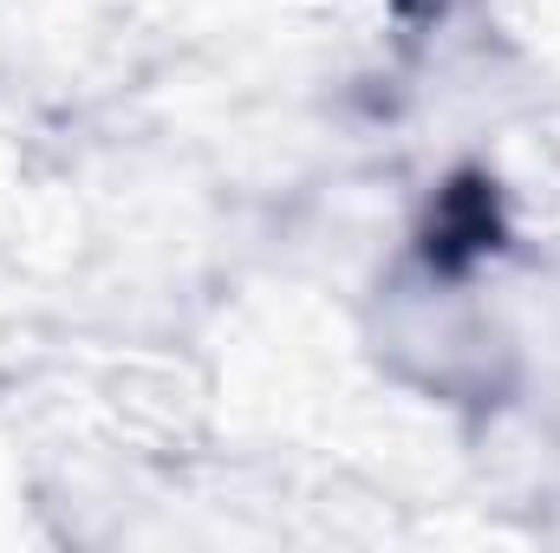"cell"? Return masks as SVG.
I'll list each match as a JSON object with an SVG mask.
<instances>
[{
    "label": "cell",
    "mask_w": 560,
    "mask_h": 553,
    "mask_svg": "<svg viewBox=\"0 0 560 553\" xmlns=\"http://www.w3.org/2000/svg\"><path fill=\"white\" fill-rule=\"evenodd\" d=\"M482 248H495V196L482 183H463L436 209V255L463 261V255H482Z\"/></svg>",
    "instance_id": "1"
}]
</instances>
